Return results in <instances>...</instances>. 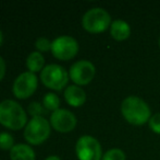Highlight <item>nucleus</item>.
Instances as JSON below:
<instances>
[{"mask_svg":"<svg viewBox=\"0 0 160 160\" xmlns=\"http://www.w3.org/2000/svg\"><path fill=\"white\" fill-rule=\"evenodd\" d=\"M121 113L128 123L141 126L150 120V108L144 100L135 96H130L122 101Z\"/></svg>","mask_w":160,"mask_h":160,"instance_id":"obj_1","label":"nucleus"},{"mask_svg":"<svg viewBox=\"0 0 160 160\" xmlns=\"http://www.w3.org/2000/svg\"><path fill=\"white\" fill-rule=\"evenodd\" d=\"M0 123L10 130H21L26 124V114L23 108L13 100L0 103Z\"/></svg>","mask_w":160,"mask_h":160,"instance_id":"obj_2","label":"nucleus"},{"mask_svg":"<svg viewBox=\"0 0 160 160\" xmlns=\"http://www.w3.org/2000/svg\"><path fill=\"white\" fill-rule=\"evenodd\" d=\"M111 23V17L103 8L89 9L82 19L83 28L93 34L105 32Z\"/></svg>","mask_w":160,"mask_h":160,"instance_id":"obj_3","label":"nucleus"},{"mask_svg":"<svg viewBox=\"0 0 160 160\" xmlns=\"http://www.w3.org/2000/svg\"><path fill=\"white\" fill-rule=\"evenodd\" d=\"M50 135V124L42 116L33 118L26 124L24 130V138L32 145L44 143Z\"/></svg>","mask_w":160,"mask_h":160,"instance_id":"obj_4","label":"nucleus"},{"mask_svg":"<svg viewBox=\"0 0 160 160\" xmlns=\"http://www.w3.org/2000/svg\"><path fill=\"white\" fill-rule=\"evenodd\" d=\"M40 79L47 88L52 90H61L69 80L67 70L57 64H50L42 70Z\"/></svg>","mask_w":160,"mask_h":160,"instance_id":"obj_5","label":"nucleus"},{"mask_svg":"<svg viewBox=\"0 0 160 160\" xmlns=\"http://www.w3.org/2000/svg\"><path fill=\"white\" fill-rule=\"evenodd\" d=\"M76 156L80 160H101L102 150L95 137L84 135L80 137L75 145Z\"/></svg>","mask_w":160,"mask_h":160,"instance_id":"obj_6","label":"nucleus"},{"mask_svg":"<svg viewBox=\"0 0 160 160\" xmlns=\"http://www.w3.org/2000/svg\"><path fill=\"white\" fill-rule=\"evenodd\" d=\"M51 52L52 55L60 60L72 59L78 52V43L72 36L62 35L52 41Z\"/></svg>","mask_w":160,"mask_h":160,"instance_id":"obj_7","label":"nucleus"},{"mask_svg":"<svg viewBox=\"0 0 160 160\" xmlns=\"http://www.w3.org/2000/svg\"><path fill=\"white\" fill-rule=\"evenodd\" d=\"M96 74V68L93 63L89 60H78L71 66L69 76L71 80L76 86L88 85L94 79Z\"/></svg>","mask_w":160,"mask_h":160,"instance_id":"obj_8","label":"nucleus"},{"mask_svg":"<svg viewBox=\"0 0 160 160\" xmlns=\"http://www.w3.org/2000/svg\"><path fill=\"white\" fill-rule=\"evenodd\" d=\"M37 77L35 74L26 71L19 76L13 83L12 91L18 99H28L36 91Z\"/></svg>","mask_w":160,"mask_h":160,"instance_id":"obj_9","label":"nucleus"},{"mask_svg":"<svg viewBox=\"0 0 160 160\" xmlns=\"http://www.w3.org/2000/svg\"><path fill=\"white\" fill-rule=\"evenodd\" d=\"M76 118L71 111L65 109H59L55 111L50 116V124L56 130L60 133H69L76 126Z\"/></svg>","mask_w":160,"mask_h":160,"instance_id":"obj_10","label":"nucleus"},{"mask_svg":"<svg viewBox=\"0 0 160 160\" xmlns=\"http://www.w3.org/2000/svg\"><path fill=\"white\" fill-rule=\"evenodd\" d=\"M64 99L71 107H82L86 101V93L78 86H69L64 91Z\"/></svg>","mask_w":160,"mask_h":160,"instance_id":"obj_11","label":"nucleus"},{"mask_svg":"<svg viewBox=\"0 0 160 160\" xmlns=\"http://www.w3.org/2000/svg\"><path fill=\"white\" fill-rule=\"evenodd\" d=\"M110 34L116 41H124L130 37L131 26L123 20H116L110 25Z\"/></svg>","mask_w":160,"mask_h":160,"instance_id":"obj_12","label":"nucleus"},{"mask_svg":"<svg viewBox=\"0 0 160 160\" xmlns=\"http://www.w3.org/2000/svg\"><path fill=\"white\" fill-rule=\"evenodd\" d=\"M11 160H35V152L28 145L18 144L10 150Z\"/></svg>","mask_w":160,"mask_h":160,"instance_id":"obj_13","label":"nucleus"},{"mask_svg":"<svg viewBox=\"0 0 160 160\" xmlns=\"http://www.w3.org/2000/svg\"><path fill=\"white\" fill-rule=\"evenodd\" d=\"M45 64L44 56L38 52H33L28 55V59H26V66H28V70L31 73H36V71L42 70V66Z\"/></svg>","mask_w":160,"mask_h":160,"instance_id":"obj_14","label":"nucleus"},{"mask_svg":"<svg viewBox=\"0 0 160 160\" xmlns=\"http://www.w3.org/2000/svg\"><path fill=\"white\" fill-rule=\"evenodd\" d=\"M42 105H44L46 110H50V111L53 112L57 111V110H59V105H60L59 97L55 93H47L44 97Z\"/></svg>","mask_w":160,"mask_h":160,"instance_id":"obj_15","label":"nucleus"},{"mask_svg":"<svg viewBox=\"0 0 160 160\" xmlns=\"http://www.w3.org/2000/svg\"><path fill=\"white\" fill-rule=\"evenodd\" d=\"M125 154L120 148H111L102 155L101 160H125Z\"/></svg>","mask_w":160,"mask_h":160,"instance_id":"obj_16","label":"nucleus"},{"mask_svg":"<svg viewBox=\"0 0 160 160\" xmlns=\"http://www.w3.org/2000/svg\"><path fill=\"white\" fill-rule=\"evenodd\" d=\"M14 139L9 133H0V149L11 150L14 147Z\"/></svg>","mask_w":160,"mask_h":160,"instance_id":"obj_17","label":"nucleus"},{"mask_svg":"<svg viewBox=\"0 0 160 160\" xmlns=\"http://www.w3.org/2000/svg\"><path fill=\"white\" fill-rule=\"evenodd\" d=\"M28 112L33 118H37V116H42L47 113L46 109L42 107L40 103L38 102H32L28 105Z\"/></svg>","mask_w":160,"mask_h":160,"instance_id":"obj_18","label":"nucleus"},{"mask_svg":"<svg viewBox=\"0 0 160 160\" xmlns=\"http://www.w3.org/2000/svg\"><path fill=\"white\" fill-rule=\"evenodd\" d=\"M51 43L52 42L47 40L46 37H39L36 41L35 46L39 52H48L49 49H51Z\"/></svg>","mask_w":160,"mask_h":160,"instance_id":"obj_19","label":"nucleus"},{"mask_svg":"<svg viewBox=\"0 0 160 160\" xmlns=\"http://www.w3.org/2000/svg\"><path fill=\"white\" fill-rule=\"evenodd\" d=\"M148 124H149V128L152 132L160 135V113H156L152 115Z\"/></svg>","mask_w":160,"mask_h":160,"instance_id":"obj_20","label":"nucleus"},{"mask_svg":"<svg viewBox=\"0 0 160 160\" xmlns=\"http://www.w3.org/2000/svg\"><path fill=\"white\" fill-rule=\"evenodd\" d=\"M4 74H6V63L0 56V80L4 77Z\"/></svg>","mask_w":160,"mask_h":160,"instance_id":"obj_21","label":"nucleus"},{"mask_svg":"<svg viewBox=\"0 0 160 160\" xmlns=\"http://www.w3.org/2000/svg\"><path fill=\"white\" fill-rule=\"evenodd\" d=\"M46 160H61V159L58 156H49V157H47Z\"/></svg>","mask_w":160,"mask_h":160,"instance_id":"obj_22","label":"nucleus"},{"mask_svg":"<svg viewBox=\"0 0 160 160\" xmlns=\"http://www.w3.org/2000/svg\"><path fill=\"white\" fill-rule=\"evenodd\" d=\"M2 41H3V36H2V32L0 31V45L2 44Z\"/></svg>","mask_w":160,"mask_h":160,"instance_id":"obj_23","label":"nucleus"},{"mask_svg":"<svg viewBox=\"0 0 160 160\" xmlns=\"http://www.w3.org/2000/svg\"><path fill=\"white\" fill-rule=\"evenodd\" d=\"M159 47H160V37H159Z\"/></svg>","mask_w":160,"mask_h":160,"instance_id":"obj_24","label":"nucleus"}]
</instances>
